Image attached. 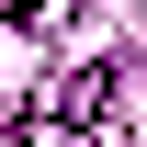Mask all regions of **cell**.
Segmentation results:
<instances>
[{
	"label": "cell",
	"instance_id": "6da1fadb",
	"mask_svg": "<svg viewBox=\"0 0 147 147\" xmlns=\"http://www.w3.org/2000/svg\"><path fill=\"white\" fill-rule=\"evenodd\" d=\"M0 11H11V23H34V11H45V0H0Z\"/></svg>",
	"mask_w": 147,
	"mask_h": 147
}]
</instances>
